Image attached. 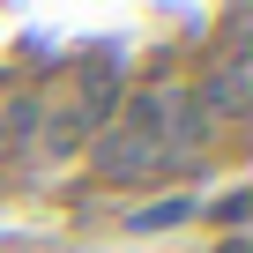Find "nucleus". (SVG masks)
<instances>
[{
  "label": "nucleus",
  "mask_w": 253,
  "mask_h": 253,
  "mask_svg": "<svg viewBox=\"0 0 253 253\" xmlns=\"http://www.w3.org/2000/svg\"><path fill=\"white\" fill-rule=\"evenodd\" d=\"M186 216H194V201H157V209H142L134 223H142V231H164V223H186Z\"/></svg>",
  "instance_id": "nucleus-2"
},
{
  "label": "nucleus",
  "mask_w": 253,
  "mask_h": 253,
  "mask_svg": "<svg viewBox=\"0 0 253 253\" xmlns=\"http://www.w3.org/2000/svg\"><path fill=\"white\" fill-rule=\"evenodd\" d=\"M223 253H246V246H238V238H231V246H223Z\"/></svg>",
  "instance_id": "nucleus-3"
},
{
  "label": "nucleus",
  "mask_w": 253,
  "mask_h": 253,
  "mask_svg": "<svg viewBox=\"0 0 253 253\" xmlns=\"http://www.w3.org/2000/svg\"><path fill=\"white\" fill-rule=\"evenodd\" d=\"M104 179H149L157 164H164V149L149 142V134H134V126H126V134H104Z\"/></svg>",
  "instance_id": "nucleus-1"
}]
</instances>
